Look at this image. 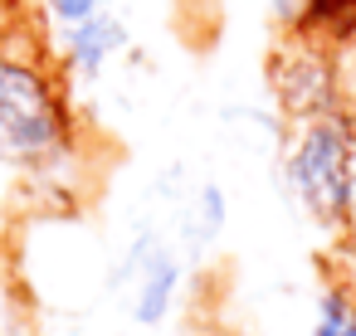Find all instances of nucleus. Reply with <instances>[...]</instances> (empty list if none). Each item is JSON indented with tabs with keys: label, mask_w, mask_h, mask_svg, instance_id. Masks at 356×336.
<instances>
[{
	"label": "nucleus",
	"mask_w": 356,
	"mask_h": 336,
	"mask_svg": "<svg viewBox=\"0 0 356 336\" xmlns=\"http://www.w3.org/2000/svg\"><path fill=\"white\" fill-rule=\"evenodd\" d=\"M79 151V112L49 49L25 30L0 35V176H59Z\"/></svg>",
	"instance_id": "obj_1"
},
{
	"label": "nucleus",
	"mask_w": 356,
	"mask_h": 336,
	"mask_svg": "<svg viewBox=\"0 0 356 336\" xmlns=\"http://www.w3.org/2000/svg\"><path fill=\"white\" fill-rule=\"evenodd\" d=\"M278 180L293 205L332 239L356 234V117L327 112L283 122Z\"/></svg>",
	"instance_id": "obj_2"
},
{
	"label": "nucleus",
	"mask_w": 356,
	"mask_h": 336,
	"mask_svg": "<svg viewBox=\"0 0 356 336\" xmlns=\"http://www.w3.org/2000/svg\"><path fill=\"white\" fill-rule=\"evenodd\" d=\"M268 93L278 103L283 122H307L327 112H346V88H341V64L337 49L288 35L268 54Z\"/></svg>",
	"instance_id": "obj_3"
},
{
	"label": "nucleus",
	"mask_w": 356,
	"mask_h": 336,
	"mask_svg": "<svg viewBox=\"0 0 356 336\" xmlns=\"http://www.w3.org/2000/svg\"><path fill=\"white\" fill-rule=\"evenodd\" d=\"M181 278H186V258L176 244H166L161 234H137V244L127 249L118 283H127V312L137 326H161L181 297Z\"/></svg>",
	"instance_id": "obj_4"
},
{
	"label": "nucleus",
	"mask_w": 356,
	"mask_h": 336,
	"mask_svg": "<svg viewBox=\"0 0 356 336\" xmlns=\"http://www.w3.org/2000/svg\"><path fill=\"white\" fill-rule=\"evenodd\" d=\"M44 49H49L54 69L64 74V83H98V78L132 49V30H127L122 15L98 10V15H88V20H79V25L54 30V40H49Z\"/></svg>",
	"instance_id": "obj_5"
},
{
	"label": "nucleus",
	"mask_w": 356,
	"mask_h": 336,
	"mask_svg": "<svg viewBox=\"0 0 356 336\" xmlns=\"http://www.w3.org/2000/svg\"><path fill=\"white\" fill-rule=\"evenodd\" d=\"M225 224H229V200H225L220 180H200V185H195V195H191L186 224H181L186 249H191V253L215 249V244H220V234H225Z\"/></svg>",
	"instance_id": "obj_6"
},
{
	"label": "nucleus",
	"mask_w": 356,
	"mask_h": 336,
	"mask_svg": "<svg viewBox=\"0 0 356 336\" xmlns=\"http://www.w3.org/2000/svg\"><path fill=\"white\" fill-rule=\"evenodd\" d=\"M351 307H356V287H351V283H327V287L317 292V302H312V326H307V336H337V331L346 326Z\"/></svg>",
	"instance_id": "obj_7"
},
{
	"label": "nucleus",
	"mask_w": 356,
	"mask_h": 336,
	"mask_svg": "<svg viewBox=\"0 0 356 336\" xmlns=\"http://www.w3.org/2000/svg\"><path fill=\"white\" fill-rule=\"evenodd\" d=\"M40 10H44V20H49L54 30H64V25H79V20H88V15L108 10V0H40Z\"/></svg>",
	"instance_id": "obj_8"
},
{
	"label": "nucleus",
	"mask_w": 356,
	"mask_h": 336,
	"mask_svg": "<svg viewBox=\"0 0 356 336\" xmlns=\"http://www.w3.org/2000/svg\"><path fill=\"white\" fill-rule=\"evenodd\" d=\"M15 30H25L20 0H0V35H15Z\"/></svg>",
	"instance_id": "obj_9"
},
{
	"label": "nucleus",
	"mask_w": 356,
	"mask_h": 336,
	"mask_svg": "<svg viewBox=\"0 0 356 336\" xmlns=\"http://www.w3.org/2000/svg\"><path fill=\"white\" fill-rule=\"evenodd\" d=\"M307 6V0H268V15L278 20V25H293V15Z\"/></svg>",
	"instance_id": "obj_10"
},
{
	"label": "nucleus",
	"mask_w": 356,
	"mask_h": 336,
	"mask_svg": "<svg viewBox=\"0 0 356 336\" xmlns=\"http://www.w3.org/2000/svg\"><path fill=\"white\" fill-rule=\"evenodd\" d=\"M337 336H356V307H351V317H346V326H341Z\"/></svg>",
	"instance_id": "obj_11"
}]
</instances>
